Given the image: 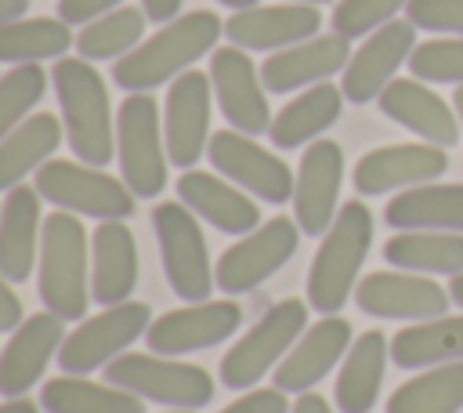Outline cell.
Listing matches in <instances>:
<instances>
[{"label": "cell", "instance_id": "1", "mask_svg": "<svg viewBox=\"0 0 463 413\" xmlns=\"http://www.w3.org/2000/svg\"><path fill=\"white\" fill-rule=\"evenodd\" d=\"M221 33L224 25L213 11L177 14L174 22H163V29H156L148 40H141L130 54H123L112 65V80L130 94H148L152 87H163L188 72V65H195L203 54H213Z\"/></svg>", "mask_w": 463, "mask_h": 413}, {"label": "cell", "instance_id": "2", "mask_svg": "<svg viewBox=\"0 0 463 413\" xmlns=\"http://www.w3.org/2000/svg\"><path fill=\"white\" fill-rule=\"evenodd\" d=\"M51 80H54V94L61 109L65 141L76 152V159L90 167L112 163L116 159V120H112L101 72L87 58H58Z\"/></svg>", "mask_w": 463, "mask_h": 413}, {"label": "cell", "instance_id": "3", "mask_svg": "<svg viewBox=\"0 0 463 413\" xmlns=\"http://www.w3.org/2000/svg\"><path fill=\"white\" fill-rule=\"evenodd\" d=\"M373 246V214L362 199H347L333 225L326 228L311 268H307V304L318 315H336L347 297H354L362 264Z\"/></svg>", "mask_w": 463, "mask_h": 413}, {"label": "cell", "instance_id": "4", "mask_svg": "<svg viewBox=\"0 0 463 413\" xmlns=\"http://www.w3.org/2000/svg\"><path fill=\"white\" fill-rule=\"evenodd\" d=\"M87 228L76 214L54 210L43 217L40 257H36V286L40 301L51 315L65 322H80L87 315L90 297V268H87Z\"/></svg>", "mask_w": 463, "mask_h": 413}, {"label": "cell", "instance_id": "5", "mask_svg": "<svg viewBox=\"0 0 463 413\" xmlns=\"http://www.w3.org/2000/svg\"><path fill=\"white\" fill-rule=\"evenodd\" d=\"M307 301L300 297H286L275 301L221 359V384L232 391H250L257 388L282 359L286 351L297 344V337L307 330Z\"/></svg>", "mask_w": 463, "mask_h": 413}, {"label": "cell", "instance_id": "6", "mask_svg": "<svg viewBox=\"0 0 463 413\" xmlns=\"http://www.w3.org/2000/svg\"><path fill=\"white\" fill-rule=\"evenodd\" d=\"M105 380L166 409H203L213 399V377L203 366L156 351H123L105 366Z\"/></svg>", "mask_w": 463, "mask_h": 413}, {"label": "cell", "instance_id": "7", "mask_svg": "<svg viewBox=\"0 0 463 413\" xmlns=\"http://www.w3.org/2000/svg\"><path fill=\"white\" fill-rule=\"evenodd\" d=\"M33 188L40 192L43 203L94 221H123L134 214V199H137L123 178H112L101 167L80 159H47L36 170Z\"/></svg>", "mask_w": 463, "mask_h": 413}, {"label": "cell", "instance_id": "8", "mask_svg": "<svg viewBox=\"0 0 463 413\" xmlns=\"http://www.w3.org/2000/svg\"><path fill=\"white\" fill-rule=\"evenodd\" d=\"M116 159L119 178L137 199H152L166 185V138L152 94H127L116 109Z\"/></svg>", "mask_w": 463, "mask_h": 413}, {"label": "cell", "instance_id": "9", "mask_svg": "<svg viewBox=\"0 0 463 413\" xmlns=\"http://www.w3.org/2000/svg\"><path fill=\"white\" fill-rule=\"evenodd\" d=\"M152 228L159 239V257H163V275L170 290L192 304V301H210L213 283V264L206 250V235L199 228V217L177 199V203H159L152 210Z\"/></svg>", "mask_w": 463, "mask_h": 413}, {"label": "cell", "instance_id": "10", "mask_svg": "<svg viewBox=\"0 0 463 413\" xmlns=\"http://www.w3.org/2000/svg\"><path fill=\"white\" fill-rule=\"evenodd\" d=\"M152 326V312L141 301H119L109 304L105 312L80 319L72 333H65L58 348V366L61 373L87 377L90 370H105L112 359H119L137 337H145Z\"/></svg>", "mask_w": 463, "mask_h": 413}, {"label": "cell", "instance_id": "11", "mask_svg": "<svg viewBox=\"0 0 463 413\" xmlns=\"http://www.w3.org/2000/svg\"><path fill=\"white\" fill-rule=\"evenodd\" d=\"M300 246V225L293 217H271L235 239L213 264V283L224 297H239L271 279Z\"/></svg>", "mask_w": 463, "mask_h": 413}, {"label": "cell", "instance_id": "12", "mask_svg": "<svg viewBox=\"0 0 463 413\" xmlns=\"http://www.w3.org/2000/svg\"><path fill=\"white\" fill-rule=\"evenodd\" d=\"M206 159L221 178H228L232 185H239L242 192H250L260 203L279 206V203L293 199L297 174H289L282 156L268 152L264 145H257L242 130H232V127L213 130L210 145H206Z\"/></svg>", "mask_w": 463, "mask_h": 413}, {"label": "cell", "instance_id": "13", "mask_svg": "<svg viewBox=\"0 0 463 413\" xmlns=\"http://www.w3.org/2000/svg\"><path fill=\"white\" fill-rule=\"evenodd\" d=\"M449 290L420 272H369L354 286V304L373 319H398V322H423L449 312Z\"/></svg>", "mask_w": 463, "mask_h": 413}, {"label": "cell", "instance_id": "14", "mask_svg": "<svg viewBox=\"0 0 463 413\" xmlns=\"http://www.w3.org/2000/svg\"><path fill=\"white\" fill-rule=\"evenodd\" d=\"M210 87H213L217 109L232 123V130H242L253 138L271 127V109H268V94H264L268 87L242 47L228 43L210 54Z\"/></svg>", "mask_w": 463, "mask_h": 413}, {"label": "cell", "instance_id": "15", "mask_svg": "<svg viewBox=\"0 0 463 413\" xmlns=\"http://www.w3.org/2000/svg\"><path fill=\"white\" fill-rule=\"evenodd\" d=\"M210 98H213L210 72L199 69L181 72L166 91L163 138L170 163L181 170H192L210 145Z\"/></svg>", "mask_w": 463, "mask_h": 413}, {"label": "cell", "instance_id": "16", "mask_svg": "<svg viewBox=\"0 0 463 413\" xmlns=\"http://www.w3.org/2000/svg\"><path fill=\"white\" fill-rule=\"evenodd\" d=\"M449 170V152L430 141H402V145H380L369 149L354 163V188L358 196H387L405 192L427 181H438Z\"/></svg>", "mask_w": 463, "mask_h": 413}, {"label": "cell", "instance_id": "17", "mask_svg": "<svg viewBox=\"0 0 463 413\" xmlns=\"http://www.w3.org/2000/svg\"><path fill=\"white\" fill-rule=\"evenodd\" d=\"M416 47V25L409 18H394L369 33L358 51H351V62L340 76V91L347 101L365 105L383 94V87L394 80V72L409 62Z\"/></svg>", "mask_w": 463, "mask_h": 413}, {"label": "cell", "instance_id": "18", "mask_svg": "<svg viewBox=\"0 0 463 413\" xmlns=\"http://www.w3.org/2000/svg\"><path fill=\"white\" fill-rule=\"evenodd\" d=\"M242 322V308L235 301H192L184 308L163 312L152 319L145 344L156 355H188L228 341Z\"/></svg>", "mask_w": 463, "mask_h": 413}, {"label": "cell", "instance_id": "19", "mask_svg": "<svg viewBox=\"0 0 463 413\" xmlns=\"http://www.w3.org/2000/svg\"><path fill=\"white\" fill-rule=\"evenodd\" d=\"M344 181V149L329 138H318L304 149L297 181H293V221L304 235H326L336 217Z\"/></svg>", "mask_w": 463, "mask_h": 413}, {"label": "cell", "instance_id": "20", "mask_svg": "<svg viewBox=\"0 0 463 413\" xmlns=\"http://www.w3.org/2000/svg\"><path fill=\"white\" fill-rule=\"evenodd\" d=\"M351 348V322L340 315H322L318 322H307V330L297 337V344L286 351V359L275 366V388L286 395L315 391L318 380L333 373V366Z\"/></svg>", "mask_w": 463, "mask_h": 413}, {"label": "cell", "instance_id": "21", "mask_svg": "<svg viewBox=\"0 0 463 413\" xmlns=\"http://www.w3.org/2000/svg\"><path fill=\"white\" fill-rule=\"evenodd\" d=\"M61 341H65V319L51 312H36L22 319V326L11 330V341L0 348V395L22 399L33 384H40Z\"/></svg>", "mask_w": 463, "mask_h": 413}, {"label": "cell", "instance_id": "22", "mask_svg": "<svg viewBox=\"0 0 463 413\" xmlns=\"http://www.w3.org/2000/svg\"><path fill=\"white\" fill-rule=\"evenodd\" d=\"M376 105H380V112L387 120H394L398 127L412 130L420 141L452 149L459 141V134H463L459 120H456V109L416 76H405V80L394 76L383 87V94L376 98Z\"/></svg>", "mask_w": 463, "mask_h": 413}, {"label": "cell", "instance_id": "23", "mask_svg": "<svg viewBox=\"0 0 463 413\" xmlns=\"http://www.w3.org/2000/svg\"><path fill=\"white\" fill-rule=\"evenodd\" d=\"M322 14L315 4H268L242 7L224 22V36L242 51H282L318 36Z\"/></svg>", "mask_w": 463, "mask_h": 413}, {"label": "cell", "instance_id": "24", "mask_svg": "<svg viewBox=\"0 0 463 413\" xmlns=\"http://www.w3.org/2000/svg\"><path fill=\"white\" fill-rule=\"evenodd\" d=\"M347 43H351L347 36L329 33V36H311V40H300L293 47H282L260 65V80L271 94H289L300 87L326 83L329 76L347 69V62H351Z\"/></svg>", "mask_w": 463, "mask_h": 413}, {"label": "cell", "instance_id": "25", "mask_svg": "<svg viewBox=\"0 0 463 413\" xmlns=\"http://www.w3.org/2000/svg\"><path fill=\"white\" fill-rule=\"evenodd\" d=\"M177 199L206 225H213L224 235H246L260 225V210L250 192L232 185L221 174H203V170H184L177 178Z\"/></svg>", "mask_w": 463, "mask_h": 413}, {"label": "cell", "instance_id": "26", "mask_svg": "<svg viewBox=\"0 0 463 413\" xmlns=\"http://www.w3.org/2000/svg\"><path fill=\"white\" fill-rule=\"evenodd\" d=\"M137 286V243L123 221H98L90 232V297L98 304L130 301Z\"/></svg>", "mask_w": 463, "mask_h": 413}, {"label": "cell", "instance_id": "27", "mask_svg": "<svg viewBox=\"0 0 463 413\" xmlns=\"http://www.w3.org/2000/svg\"><path fill=\"white\" fill-rule=\"evenodd\" d=\"M40 192L18 185L0 203V275L11 283H25L40 257Z\"/></svg>", "mask_w": 463, "mask_h": 413}, {"label": "cell", "instance_id": "28", "mask_svg": "<svg viewBox=\"0 0 463 413\" xmlns=\"http://www.w3.org/2000/svg\"><path fill=\"white\" fill-rule=\"evenodd\" d=\"M383 221L398 232H463V185L427 181L398 192Z\"/></svg>", "mask_w": 463, "mask_h": 413}, {"label": "cell", "instance_id": "29", "mask_svg": "<svg viewBox=\"0 0 463 413\" xmlns=\"http://www.w3.org/2000/svg\"><path fill=\"white\" fill-rule=\"evenodd\" d=\"M387 355H391V344H387L383 330H365L362 337L351 341V348L340 362V373H336V388H333L340 413H369L376 406Z\"/></svg>", "mask_w": 463, "mask_h": 413}, {"label": "cell", "instance_id": "30", "mask_svg": "<svg viewBox=\"0 0 463 413\" xmlns=\"http://www.w3.org/2000/svg\"><path fill=\"white\" fill-rule=\"evenodd\" d=\"M65 127L51 112H36L22 120L7 138H0V192L18 188L29 174H36L47 159H54Z\"/></svg>", "mask_w": 463, "mask_h": 413}, {"label": "cell", "instance_id": "31", "mask_svg": "<svg viewBox=\"0 0 463 413\" xmlns=\"http://www.w3.org/2000/svg\"><path fill=\"white\" fill-rule=\"evenodd\" d=\"M344 109V91L333 87L329 80L326 83H315L307 87L304 94H297L293 101H286L275 116H271V127H268V138L275 149H300V145H311L318 141V134L326 127L336 123Z\"/></svg>", "mask_w": 463, "mask_h": 413}, {"label": "cell", "instance_id": "32", "mask_svg": "<svg viewBox=\"0 0 463 413\" xmlns=\"http://www.w3.org/2000/svg\"><path fill=\"white\" fill-rule=\"evenodd\" d=\"M391 362L402 370L463 362V315H438V319L402 326L391 337Z\"/></svg>", "mask_w": 463, "mask_h": 413}, {"label": "cell", "instance_id": "33", "mask_svg": "<svg viewBox=\"0 0 463 413\" xmlns=\"http://www.w3.org/2000/svg\"><path fill=\"white\" fill-rule=\"evenodd\" d=\"M40 409L47 413H145V399L116 384H98L76 373H61L40 388Z\"/></svg>", "mask_w": 463, "mask_h": 413}, {"label": "cell", "instance_id": "34", "mask_svg": "<svg viewBox=\"0 0 463 413\" xmlns=\"http://www.w3.org/2000/svg\"><path fill=\"white\" fill-rule=\"evenodd\" d=\"M383 261L420 275H459L463 232H398L383 243Z\"/></svg>", "mask_w": 463, "mask_h": 413}, {"label": "cell", "instance_id": "35", "mask_svg": "<svg viewBox=\"0 0 463 413\" xmlns=\"http://www.w3.org/2000/svg\"><path fill=\"white\" fill-rule=\"evenodd\" d=\"M387 413H463V362L420 370L391 391Z\"/></svg>", "mask_w": 463, "mask_h": 413}, {"label": "cell", "instance_id": "36", "mask_svg": "<svg viewBox=\"0 0 463 413\" xmlns=\"http://www.w3.org/2000/svg\"><path fill=\"white\" fill-rule=\"evenodd\" d=\"M76 43L69 25L61 18H11L0 22V62L29 65L47 58H65V51Z\"/></svg>", "mask_w": 463, "mask_h": 413}, {"label": "cell", "instance_id": "37", "mask_svg": "<svg viewBox=\"0 0 463 413\" xmlns=\"http://www.w3.org/2000/svg\"><path fill=\"white\" fill-rule=\"evenodd\" d=\"M145 22L148 14L141 7H116L94 22H87L76 36V51L87 62H119L123 54H130L141 36H145Z\"/></svg>", "mask_w": 463, "mask_h": 413}, {"label": "cell", "instance_id": "38", "mask_svg": "<svg viewBox=\"0 0 463 413\" xmlns=\"http://www.w3.org/2000/svg\"><path fill=\"white\" fill-rule=\"evenodd\" d=\"M47 87V72L29 62V65H14L11 72L0 76V138H7L22 120H29V109L43 98Z\"/></svg>", "mask_w": 463, "mask_h": 413}, {"label": "cell", "instance_id": "39", "mask_svg": "<svg viewBox=\"0 0 463 413\" xmlns=\"http://www.w3.org/2000/svg\"><path fill=\"white\" fill-rule=\"evenodd\" d=\"M409 69L423 83H456L463 87V36L423 40L409 54Z\"/></svg>", "mask_w": 463, "mask_h": 413}, {"label": "cell", "instance_id": "40", "mask_svg": "<svg viewBox=\"0 0 463 413\" xmlns=\"http://www.w3.org/2000/svg\"><path fill=\"white\" fill-rule=\"evenodd\" d=\"M409 0H340L333 7V33L354 40V36H369L380 25L394 22L398 11H405Z\"/></svg>", "mask_w": 463, "mask_h": 413}, {"label": "cell", "instance_id": "41", "mask_svg": "<svg viewBox=\"0 0 463 413\" xmlns=\"http://www.w3.org/2000/svg\"><path fill=\"white\" fill-rule=\"evenodd\" d=\"M405 18L427 33L463 36V0H409Z\"/></svg>", "mask_w": 463, "mask_h": 413}, {"label": "cell", "instance_id": "42", "mask_svg": "<svg viewBox=\"0 0 463 413\" xmlns=\"http://www.w3.org/2000/svg\"><path fill=\"white\" fill-rule=\"evenodd\" d=\"M221 413H289V399L282 388H250L235 402H228Z\"/></svg>", "mask_w": 463, "mask_h": 413}, {"label": "cell", "instance_id": "43", "mask_svg": "<svg viewBox=\"0 0 463 413\" xmlns=\"http://www.w3.org/2000/svg\"><path fill=\"white\" fill-rule=\"evenodd\" d=\"M123 0H58V18L65 25H87L109 11H116Z\"/></svg>", "mask_w": 463, "mask_h": 413}, {"label": "cell", "instance_id": "44", "mask_svg": "<svg viewBox=\"0 0 463 413\" xmlns=\"http://www.w3.org/2000/svg\"><path fill=\"white\" fill-rule=\"evenodd\" d=\"M7 283H11V279H4V275H0V333L18 330V326H22V319H25L22 301H18V293H14Z\"/></svg>", "mask_w": 463, "mask_h": 413}, {"label": "cell", "instance_id": "45", "mask_svg": "<svg viewBox=\"0 0 463 413\" xmlns=\"http://www.w3.org/2000/svg\"><path fill=\"white\" fill-rule=\"evenodd\" d=\"M141 11L148 14V22H174L181 11V0H141Z\"/></svg>", "mask_w": 463, "mask_h": 413}, {"label": "cell", "instance_id": "46", "mask_svg": "<svg viewBox=\"0 0 463 413\" xmlns=\"http://www.w3.org/2000/svg\"><path fill=\"white\" fill-rule=\"evenodd\" d=\"M289 413H333V406L318 391H304V395H297V402L289 406Z\"/></svg>", "mask_w": 463, "mask_h": 413}, {"label": "cell", "instance_id": "47", "mask_svg": "<svg viewBox=\"0 0 463 413\" xmlns=\"http://www.w3.org/2000/svg\"><path fill=\"white\" fill-rule=\"evenodd\" d=\"M25 11H29V0H0V22L22 18Z\"/></svg>", "mask_w": 463, "mask_h": 413}, {"label": "cell", "instance_id": "48", "mask_svg": "<svg viewBox=\"0 0 463 413\" xmlns=\"http://www.w3.org/2000/svg\"><path fill=\"white\" fill-rule=\"evenodd\" d=\"M0 413H40V409L29 399H7V402H0Z\"/></svg>", "mask_w": 463, "mask_h": 413}, {"label": "cell", "instance_id": "49", "mask_svg": "<svg viewBox=\"0 0 463 413\" xmlns=\"http://www.w3.org/2000/svg\"><path fill=\"white\" fill-rule=\"evenodd\" d=\"M449 297H452V301H456V304L463 308V272H459V275H452V286H449Z\"/></svg>", "mask_w": 463, "mask_h": 413}, {"label": "cell", "instance_id": "50", "mask_svg": "<svg viewBox=\"0 0 463 413\" xmlns=\"http://www.w3.org/2000/svg\"><path fill=\"white\" fill-rule=\"evenodd\" d=\"M452 109H456V120H459V130H463V87H456V94H452Z\"/></svg>", "mask_w": 463, "mask_h": 413}, {"label": "cell", "instance_id": "51", "mask_svg": "<svg viewBox=\"0 0 463 413\" xmlns=\"http://www.w3.org/2000/svg\"><path fill=\"white\" fill-rule=\"evenodd\" d=\"M217 4H224V7H235V11H242V7H253L257 0H217Z\"/></svg>", "mask_w": 463, "mask_h": 413}, {"label": "cell", "instance_id": "52", "mask_svg": "<svg viewBox=\"0 0 463 413\" xmlns=\"http://www.w3.org/2000/svg\"><path fill=\"white\" fill-rule=\"evenodd\" d=\"M286 4H315V7H318V4H326V0H286Z\"/></svg>", "mask_w": 463, "mask_h": 413}, {"label": "cell", "instance_id": "53", "mask_svg": "<svg viewBox=\"0 0 463 413\" xmlns=\"http://www.w3.org/2000/svg\"><path fill=\"white\" fill-rule=\"evenodd\" d=\"M166 413H195V409H166Z\"/></svg>", "mask_w": 463, "mask_h": 413}]
</instances>
